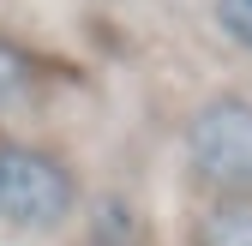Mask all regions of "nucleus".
Masks as SVG:
<instances>
[{
    "instance_id": "obj_1",
    "label": "nucleus",
    "mask_w": 252,
    "mask_h": 246,
    "mask_svg": "<svg viewBox=\"0 0 252 246\" xmlns=\"http://www.w3.org/2000/svg\"><path fill=\"white\" fill-rule=\"evenodd\" d=\"M186 168L210 198H252V96H204L186 120Z\"/></svg>"
},
{
    "instance_id": "obj_2",
    "label": "nucleus",
    "mask_w": 252,
    "mask_h": 246,
    "mask_svg": "<svg viewBox=\"0 0 252 246\" xmlns=\"http://www.w3.org/2000/svg\"><path fill=\"white\" fill-rule=\"evenodd\" d=\"M78 216V174L42 144H0V228L54 234Z\"/></svg>"
},
{
    "instance_id": "obj_3",
    "label": "nucleus",
    "mask_w": 252,
    "mask_h": 246,
    "mask_svg": "<svg viewBox=\"0 0 252 246\" xmlns=\"http://www.w3.org/2000/svg\"><path fill=\"white\" fill-rule=\"evenodd\" d=\"M198 246H252V198H216L198 216Z\"/></svg>"
},
{
    "instance_id": "obj_4",
    "label": "nucleus",
    "mask_w": 252,
    "mask_h": 246,
    "mask_svg": "<svg viewBox=\"0 0 252 246\" xmlns=\"http://www.w3.org/2000/svg\"><path fill=\"white\" fill-rule=\"evenodd\" d=\"M90 246H138V210L132 198L102 192L90 204Z\"/></svg>"
},
{
    "instance_id": "obj_5",
    "label": "nucleus",
    "mask_w": 252,
    "mask_h": 246,
    "mask_svg": "<svg viewBox=\"0 0 252 246\" xmlns=\"http://www.w3.org/2000/svg\"><path fill=\"white\" fill-rule=\"evenodd\" d=\"M30 90H36V60H30L18 42L0 36V108L30 102Z\"/></svg>"
},
{
    "instance_id": "obj_6",
    "label": "nucleus",
    "mask_w": 252,
    "mask_h": 246,
    "mask_svg": "<svg viewBox=\"0 0 252 246\" xmlns=\"http://www.w3.org/2000/svg\"><path fill=\"white\" fill-rule=\"evenodd\" d=\"M210 18H216V30H222L234 48L252 54V0H210Z\"/></svg>"
}]
</instances>
